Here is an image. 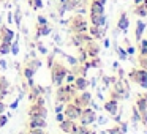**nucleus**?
Here are the masks:
<instances>
[{
  "label": "nucleus",
  "instance_id": "ddd939ff",
  "mask_svg": "<svg viewBox=\"0 0 147 134\" xmlns=\"http://www.w3.org/2000/svg\"><path fill=\"white\" fill-rule=\"evenodd\" d=\"M87 85H89V84H87V80H86L84 76H78L76 79H74V82H73V87L76 90H79V92H84V90L87 88Z\"/></svg>",
  "mask_w": 147,
  "mask_h": 134
},
{
  "label": "nucleus",
  "instance_id": "f3484780",
  "mask_svg": "<svg viewBox=\"0 0 147 134\" xmlns=\"http://www.w3.org/2000/svg\"><path fill=\"white\" fill-rule=\"evenodd\" d=\"M105 109L109 112V114L114 115L115 112H117V101L115 99H111V101H106L105 103Z\"/></svg>",
  "mask_w": 147,
  "mask_h": 134
},
{
  "label": "nucleus",
  "instance_id": "9b49d317",
  "mask_svg": "<svg viewBox=\"0 0 147 134\" xmlns=\"http://www.w3.org/2000/svg\"><path fill=\"white\" fill-rule=\"evenodd\" d=\"M86 44H87V49H86V51H87V55L95 58L96 55H98V52H100V46L96 44V43H93L92 40H90L89 43H86Z\"/></svg>",
  "mask_w": 147,
  "mask_h": 134
},
{
  "label": "nucleus",
  "instance_id": "f704fd0d",
  "mask_svg": "<svg viewBox=\"0 0 147 134\" xmlns=\"http://www.w3.org/2000/svg\"><path fill=\"white\" fill-rule=\"evenodd\" d=\"M8 95V90H0V101H3Z\"/></svg>",
  "mask_w": 147,
  "mask_h": 134
},
{
  "label": "nucleus",
  "instance_id": "79ce46f5",
  "mask_svg": "<svg viewBox=\"0 0 147 134\" xmlns=\"http://www.w3.org/2000/svg\"><path fill=\"white\" fill-rule=\"evenodd\" d=\"M27 84H29V87H33V85H35V82H33V77L27 79Z\"/></svg>",
  "mask_w": 147,
  "mask_h": 134
},
{
  "label": "nucleus",
  "instance_id": "f257e3e1",
  "mask_svg": "<svg viewBox=\"0 0 147 134\" xmlns=\"http://www.w3.org/2000/svg\"><path fill=\"white\" fill-rule=\"evenodd\" d=\"M68 73V68L65 66L62 62L55 60L51 66V79H52V85L54 87H60L65 80V76Z\"/></svg>",
  "mask_w": 147,
  "mask_h": 134
},
{
  "label": "nucleus",
  "instance_id": "de8ad7c7",
  "mask_svg": "<svg viewBox=\"0 0 147 134\" xmlns=\"http://www.w3.org/2000/svg\"><path fill=\"white\" fill-rule=\"evenodd\" d=\"M65 2H67V0H60V3H65Z\"/></svg>",
  "mask_w": 147,
  "mask_h": 134
},
{
  "label": "nucleus",
  "instance_id": "a211bd4d",
  "mask_svg": "<svg viewBox=\"0 0 147 134\" xmlns=\"http://www.w3.org/2000/svg\"><path fill=\"white\" fill-rule=\"evenodd\" d=\"M117 29H120V30H127L128 29V17H127V14H125V13H122L120 17H119Z\"/></svg>",
  "mask_w": 147,
  "mask_h": 134
},
{
  "label": "nucleus",
  "instance_id": "473e14b6",
  "mask_svg": "<svg viewBox=\"0 0 147 134\" xmlns=\"http://www.w3.org/2000/svg\"><path fill=\"white\" fill-rule=\"evenodd\" d=\"M109 134H123V131L119 129V128H111V129H109Z\"/></svg>",
  "mask_w": 147,
  "mask_h": 134
},
{
  "label": "nucleus",
  "instance_id": "2f4dec72",
  "mask_svg": "<svg viewBox=\"0 0 147 134\" xmlns=\"http://www.w3.org/2000/svg\"><path fill=\"white\" fill-rule=\"evenodd\" d=\"M7 121H8V115L0 114V128H3L5 125H7Z\"/></svg>",
  "mask_w": 147,
  "mask_h": 134
},
{
  "label": "nucleus",
  "instance_id": "39448f33",
  "mask_svg": "<svg viewBox=\"0 0 147 134\" xmlns=\"http://www.w3.org/2000/svg\"><path fill=\"white\" fill-rule=\"evenodd\" d=\"M78 120H81V125H84V126H89V125H92L93 121L96 120V114L93 109H89V107H84L82 112H81V117L78 118Z\"/></svg>",
  "mask_w": 147,
  "mask_h": 134
},
{
  "label": "nucleus",
  "instance_id": "b1692460",
  "mask_svg": "<svg viewBox=\"0 0 147 134\" xmlns=\"http://www.w3.org/2000/svg\"><path fill=\"white\" fill-rule=\"evenodd\" d=\"M29 5L33 10H40V8H43V0H29Z\"/></svg>",
  "mask_w": 147,
  "mask_h": 134
},
{
  "label": "nucleus",
  "instance_id": "f03ea898",
  "mask_svg": "<svg viewBox=\"0 0 147 134\" xmlns=\"http://www.w3.org/2000/svg\"><path fill=\"white\" fill-rule=\"evenodd\" d=\"M74 95H76V88L71 84L60 85V87H57V92H55V101L62 103V104H67V103L71 101V98H74Z\"/></svg>",
  "mask_w": 147,
  "mask_h": 134
},
{
  "label": "nucleus",
  "instance_id": "393cba45",
  "mask_svg": "<svg viewBox=\"0 0 147 134\" xmlns=\"http://www.w3.org/2000/svg\"><path fill=\"white\" fill-rule=\"evenodd\" d=\"M10 88V82L5 76H0V90H8Z\"/></svg>",
  "mask_w": 147,
  "mask_h": 134
},
{
  "label": "nucleus",
  "instance_id": "5701e85b",
  "mask_svg": "<svg viewBox=\"0 0 147 134\" xmlns=\"http://www.w3.org/2000/svg\"><path fill=\"white\" fill-rule=\"evenodd\" d=\"M144 27H146V24H144L142 21H138V24H136V40L141 38V35H142V32H144Z\"/></svg>",
  "mask_w": 147,
  "mask_h": 134
},
{
  "label": "nucleus",
  "instance_id": "6ab92c4d",
  "mask_svg": "<svg viewBox=\"0 0 147 134\" xmlns=\"http://www.w3.org/2000/svg\"><path fill=\"white\" fill-rule=\"evenodd\" d=\"M10 51H11V43L0 41V55H7V54H10Z\"/></svg>",
  "mask_w": 147,
  "mask_h": 134
},
{
  "label": "nucleus",
  "instance_id": "f8f14e48",
  "mask_svg": "<svg viewBox=\"0 0 147 134\" xmlns=\"http://www.w3.org/2000/svg\"><path fill=\"white\" fill-rule=\"evenodd\" d=\"M90 22H92V25L105 27L106 17H105V14H92V13H90Z\"/></svg>",
  "mask_w": 147,
  "mask_h": 134
},
{
  "label": "nucleus",
  "instance_id": "9d476101",
  "mask_svg": "<svg viewBox=\"0 0 147 134\" xmlns=\"http://www.w3.org/2000/svg\"><path fill=\"white\" fill-rule=\"evenodd\" d=\"M51 32H52V29L49 27V24L48 25H35V38L36 40H40L41 36H48Z\"/></svg>",
  "mask_w": 147,
  "mask_h": 134
},
{
  "label": "nucleus",
  "instance_id": "a18cd8bd",
  "mask_svg": "<svg viewBox=\"0 0 147 134\" xmlns=\"http://www.w3.org/2000/svg\"><path fill=\"white\" fill-rule=\"evenodd\" d=\"M92 2H96V3H101V5L106 3V0H92Z\"/></svg>",
  "mask_w": 147,
  "mask_h": 134
},
{
  "label": "nucleus",
  "instance_id": "49530a36",
  "mask_svg": "<svg viewBox=\"0 0 147 134\" xmlns=\"http://www.w3.org/2000/svg\"><path fill=\"white\" fill-rule=\"evenodd\" d=\"M87 134H95V133H93V131H89V133H87Z\"/></svg>",
  "mask_w": 147,
  "mask_h": 134
},
{
  "label": "nucleus",
  "instance_id": "412c9836",
  "mask_svg": "<svg viewBox=\"0 0 147 134\" xmlns=\"http://www.w3.org/2000/svg\"><path fill=\"white\" fill-rule=\"evenodd\" d=\"M22 74L26 79H30V77H33V74H35V70H33L32 66H29V65H26V68L22 70Z\"/></svg>",
  "mask_w": 147,
  "mask_h": 134
},
{
  "label": "nucleus",
  "instance_id": "4468645a",
  "mask_svg": "<svg viewBox=\"0 0 147 134\" xmlns=\"http://www.w3.org/2000/svg\"><path fill=\"white\" fill-rule=\"evenodd\" d=\"M74 120H70V118H63V120L60 121V129L63 131V133H67V134H70L71 133V129L74 128Z\"/></svg>",
  "mask_w": 147,
  "mask_h": 134
},
{
  "label": "nucleus",
  "instance_id": "aec40b11",
  "mask_svg": "<svg viewBox=\"0 0 147 134\" xmlns=\"http://www.w3.org/2000/svg\"><path fill=\"white\" fill-rule=\"evenodd\" d=\"M21 19H22V13H21L19 8H16L14 13H13V22L16 24L18 27H21Z\"/></svg>",
  "mask_w": 147,
  "mask_h": 134
},
{
  "label": "nucleus",
  "instance_id": "20e7f679",
  "mask_svg": "<svg viewBox=\"0 0 147 134\" xmlns=\"http://www.w3.org/2000/svg\"><path fill=\"white\" fill-rule=\"evenodd\" d=\"M81 112H82V107L74 103H67V106L63 107L65 118H70V120H78L81 117Z\"/></svg>",
  "mask_w": 147,
  "mask_h": 134
},
{
  "label": "nucleus",
  "instance_id": "cd10ccee",
  "mask_svg": "<svg viewBox=\"0 0 147 134\" xmlns=\"http://www.w3.org/2000/svg\"><path fill=\"white\" fill-rule=\"evenodd\" d=\"M74 79H76L74 73H73V71H68V73H67V76H65V80H67L68 84H73V82H74Z\"/></svg>",
  "mask_w": 147,
  "mask_h": 134
},
{
  "label": "nucleus",
  "instance_id": "72a5a7b5",
  "mask_svg": "<svg viewBox=\"0 0 147 134\" xmlns=\"http://www.w3.org/2000/svg\"><path fill=\"white\" fill-rule=\"evenodd\" d=\"M65 118V115H63V112H59V114H55V120L59 121V123H60L62 120H63Z\"/></svg>",
  "mask_w": 147,
  "mask_h": 134
},
{
  "label": "nucleus",
  "instance_id": "0eeeda50",
  "mask_svg": "<svg viewBox=\"0 0 147 134\" xmlns=\"http://www.w3.org/2000/svg\"><path fill=\"white\" fill-rule=\"evenodd\" d=\"M14 38H16V33L13 30H10L7 25H0V41L13 43Z\"/></svg>",
  "mask_w": 147,
  "mask_h": 134
},
{
  "label": "nucleus",
  "instance_id": "c756f323",
  "mask_svg": "<svg viewBox=\"0 0 147 134\" xmlns=\"http://www.w3.org/2000/svg\"><path fill=\"white\" fill-rule=\"evenodd\" d=\"M36 25H48V19L40 14V16L36 17Z\"/></svg>",
  "mask_w": 147,
  "mask_h": 134
},
{
  "label": "nucleus",
  "instance_id": "ea45409f",
  "mask_svg": "<svg viewBox=\"0 0 147 134\" xmlns=\"http://www.w3.org/2000/svg\"><path fill=\"white\" fill-rule=\"evenodd\" d=\"M18 103H19V98H18V99H16V101H14V103H11L10 109H16V107H18Z\"/></svg>",
  "mask_w": 147,
  "mask_h": 134
},
{
  "label": "nucleus",
  "instance_id": "c9c22d12",
  "mask_svg": "<svg viewBox=\"0 0 147 134\" xmlns=\"http://www.w3.org/2000/svg\"><path fill=\"white\" fill-rule=\"evenodd\" d=\"M63 107H65V106L62 104V103H59L57 107H55V114H59V112H63Z\"/></svg>",
  "mask_w": 147,
  "mask_h": 134
},
{
  "label": "nucleus",
  "instance_id": "58836bf2",
  "mask_svg": "<svg viewBox=\"0 0 147 134\" xmlns=\"http://www.w3.org/2000/svg\"><path fill=\"white\" fill-rule=\"evenodd\" d=\"M5 109H7V106L3 104V101H0V114H3Z\"/></svg>",
  "mask_w": 147,
  "mask_h": 134
},
{
  "label": "nucleus",
  "instance_id": "a19ab883",
  "mask_svg": "<svg viewBox=\"0 0 147 134\" xmlns=\"http://www.w3.org/2000/svg\"><path fill=\"white\" fill-rule=\"evenodd\" d=\"M68 62H70L71 65H76V63H78V60H76L74 57H68Z\"/></svg>",
  "mask_w": 147,
  "mask_h": 134
},
{
  "label": "nucleus",
  "instance_id": "6e6552de",
  "mask_svg": "<svg viewBox=\"0 0 147 134\" xmlns=\"http://www.w3.org/2000/svg\"><path fill=\"white\" fill-rule=\"evenodd\" d=\"M48 126L46 123V118H41V117H35V118H29V123H27V128L29 129H36V128H45Z\"/></svg>",
  "mask_w": 147,
  "mask_h": 134
},
{
  "label": "nucleus",
  "instance_id": "e433bc0d",
  "mask_svg": "<svg viewBox=\"0 0 147 134\" xmlns=\"http://www.w3.org/2000/svg\"><path fill=\"white\" fill-rule=\"evenodd\" d=\"M52 63H54V55H48V66L51 68Z\"/></svg>",
  "mask_w": 147,
  "mask_h": 134
},
{
  "label": "nucleus",
  "instance_id": "37998d69",
  "mask_svg": "<svg viewBox=\"0 0 147 134\" xmlns=\"http://www.w3.org/2000/svg\"><path fill=\"white\" fill-rule=\"evenodd\" d=\"M0 66L5 70V68H7V62H5V60H0Z\"/></svg>",
  "mask_w": 147,
  "mask_h": 134
},
{
  "label": "nucleus",
  "instance_id": "8fccbe9b",
  "mask_svg": "<svg viewBox=\"0 0 147 134\" xmlns=\"http://www.w3.org/2000/svg\"><path fill=\"white\" fill-rule=\"evenodd\" d=\"M0 2H2V0H0Z\"/></svg>",
  "mask_w": 147,
  "mask_h": 134
},
{
  "label": "nucleus",
  "instance_id": "7ed1b4c3",
  "mask_svg": "<svg viewBox=\"0 0 147 134\" xmlns=\"http://www.w3.org/2000/svg\"><path fill=\"white\" fill-rule=\"evenodd\" d=\"M70 29L73 33H81V32H87V21L84 19L81 14H76L74 17L70 19Z\"/></svg>",
  "mask_w": 147,
  "mask_h": 134
},
{
  "label": "nucleus",
  "instance_id": "423d86ee",
  "mask_svg": "<svg viewBox=\"0 0 147 134\" xmlns=\"http://www.w3.org/2000/svg\"><path fill=\"white\" fill-rule=\"evenodd\" d=\"M48 115V109L45 107V104H36V103H32L29 109V118H35V117H41L46 118Z\"/></svg>",
  "mask_w": 147,
  "mask_h": 134
},
{
  "label": "nucleus",
  "instance_id": "4be33fe9",
  "mask_svg": "<svg viewBox=\"0 0 147 134\" xmlns=\"http://www.w3.org/2000/svg\"><path fill=\"white\" fill-rule=\"evenodd\" d=\"M134 14L136 16H139V17H144L147 14V8H146V5H139L138 8H134Z\"/></svg>",
  "mask_w": 147,
  "mask_h": 134
},
{
  "label": "nucleus",
  "instance_id": "c85d7f7f",
  "mask_svg": "<svg viewBox=\"0 0 147 134\" xmlns=\"http://www.w3.org/2000/svg\"><path fill=\"white\" fill-rule=\"evenodd\" d=\"M11 54L13 55H18V52H19V44H18V41H13L11 43Z\"/></svg>",
  "mask_w": 147,
  "mask_h": 134
},
{
  "label": "nucleus",
  "instance_id": "09e8293b",
  "mask_svg": "<svg viewBox=\"0 0 147 134\" xmlns=\"http://www.w3.org/2000/svg\"><path fill=\"white\" fill-rule=\"evenodd\" d=\"M146 66H147V62H146Z\"/></svg>",
  "mask_w": 147,
  "mask_h": 134
},
{
  "label": "nucleus",
  "instance_id": "dca6fc26",
  "mask_svg": "<svg viewBox=\"0 0 147 134\" xmlns=\"http://www.w3.org/2000/svg\"><path fill=\"white\" fill-rule=\"evenodd\" d=\"M89 32H90V36H92V38H103V36H105L103 27H98V25H92L89 29Z\"/></svg>",
  "mask_w": 147,
  "mask_h": 134
},
{
  "label": "nucleus",
  "instance_id": "c03bdc74",
  "mask_svg": "<svg viewBox=\"0 0 147 134\" xmlns=\"http://www.w3.org/2000/svg\"><path fill=\"white\" fill-rule=\"evenodd\" d=\"M8 22H13V13H10V14H8Z\"/></svg>",
  "mask_w": 147,
  "mask_h": 134
},
{
  "label": "nucleus",
  "instance_id": "a878e982",
  "mask_svg": "<svg viewBox=\"0 0 147 134\" xmlns=\"http://www.w3.org/2000/svg\"><path fill=\"white\" fill-rule=\"evenodd\" d=\"M87 60V51L84 48H79V57H78V62L79 63H84Z\"/></svg>",
  "mask_w": 147,
  "mask_h": 134
},
{
  "label": "nucleus",
  "instance_id": "7c9ffc66",
  "mask_svg": "<svg viewBox=\"0 0 147 134\" xmlns=\"http://www.w3.org/2000/svg\"><path fill=\"white\" fill-rule=\"evenodd\" d=\"M26 134H46V131L43 128H36V129H29Z\"/></svg>",
  "mask_w": 147,
  "mask_h": 134
},
{
  "label": "nucleus",
  "instance_id": "1a4fd4ad",
  "mask_svg": "<svg viewBox=\"0 0 147 134\" xmlns=\"http://www.w3.org/2000/svg\"><path fill=\"white\" fill-rule=\"evenodd\" d=\"M92 101V95L90 93H87V92H82V95L81 96H74V104H78V106H81V107H87V104Z\"/></svg>",
  "mask_w": 147,
  "mask_h": 134
},
{
  "label": "nucleus",
  "instance_id": "2eb2a0df",
  "mask_svg": "<svg viewBox=\"0 0 147 134\" xmlns=\"http://www.w3.org/2000/svg\"><path fill=\"white\" fill-rule=\"evenodd\" d=\"M90 13L92 14H105V5L96 3V2H90Z\"/></svg>",
  "mask_w": 147,
  "mask_h": 134
},
{
  "label": "nucleus",
  "instance_id": "bb28decb",
  "mask_svg": "<svg viewBox=\"0 0 147 134\" xmlns=\"http://www.w3.org/2000/svg\"><path fill=\"white\" fill-rule=\"evenodd\" d=\"M26 65H29V66H32V68H33V70H35V71H36V70H38V68H40V66H41V62H40V60H38V58H32V60H30V62H27V63H26Z\"/></svg>",
  "mask_w": 147,
  "mask_h": 134
},
{
  "label": "nucleus",
  "instance_id": "4c0bfd02",
  "mask_svg": "<svg viewBox=\"0 0 147 134\" xmlns=\"http://www.w3.org/2000/svg\"><path fill=\"white\" fill-rule=\"evenodd\" d=\"M38 51L41 52V54H48V51H46V48L43 44H38Z\"/></svg>",
  "mask_w": 147,
  "mask_h": 134
}]
</instances>
